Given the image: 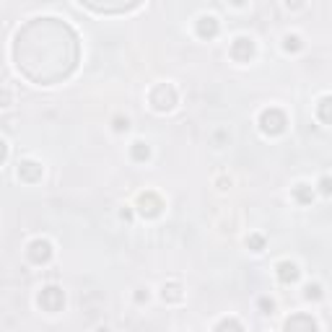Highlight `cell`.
I'll return each mask as SVG.
<instances>
[{
    "label": "cell",
    "instance_id": "cell-13",
    "mask_svg": "<svg viewBox=\"0 0 332 332\" xmlns=\"http://www.w3.org/2000/svg\"><path fill=\"white\" fill-rule=\"evenodd\" d=\"M306 291H309V293H306V296H309V299H312V296H314V299H319V285H314V288H312V285H309V288H306Z\"/></svg>",
    "mask_w": 332,
    "mask_h": 332
},
{
    "label": "cell",
    "instance_id": "cell-8",
    "mask_svg": "<svg viewBox=\"0 0 332 332\" xmlns=\"http://www.w3.org/2000/svg\"><path fill=\"white\" fill-rule=\"evenodd\" d=\"M293 192H296V198H299L301 202H309V200H312V195H314L309 185H296V190H293Z\"/></svg>",
    "mask_w": 332,
    "mask_h": 332
},
{
    "label": "cell",
    "instance_id": "cell-11",
    "mask_svg": "<svg viewBox=\"0 0 332 332\" xmlns=\"http://www.w3.org/2000/svg\"><path fill=\"white\" fill-rule=\"evenodd\" d=\"M260 306L265 309V314H270L272 309H275V304H272V301H267V299H262V301H260Z\"/></svg>",
    "mask_w": 332,
    "mask_h": 332
},
{
    "label": "cell",
    "instance_id": "cell-4",
    "mask_svg": "<svg viewBox=\"0 0 332 332\" xmlns=\"http://www.w3.org/2000/svg\"><path fill=\"white\" fill-rule=\"evenodd\" d=\"M278 278L283 283H293L296 278H299V267H296L293 262H280L278 265Z\"/></svg>",
    "mask_w": 332,
    "mask_h": 332
},
{
    "label": "cell",
    "instance_id": "cell-3",
    "mask_svg": "<svg viewBox=\"0 0 332 332\" xmlns=\"http://www.w3.org/2000/svg\"><path fill=\"white\" fill-rule=\"evenodd\" d=\"M29 257L34 262H47L52 257V247L50 242H44V239H37V242H31L29 244Z\"/></svg>",
    "mask_w": 332,
    "mask_h": 332
},
{
    "label": "cell",
    "instance_id": "cell-5",
    "mask_svg": "<svg viewBox=\"0 0 332 332\" xmlns=\"http://www.w3.org/2000/svg\"><path fill=\"white\" fill-rule=\"evenodd\" d=\"M200 21H202V24H200V34H202V37H205V34H208V37H213V34L218 31V24H215L213 16H202Z\"/></svg>",
    "mask_w": 332,
    "mask_h": 332
},
{
    "label": "cell",
    "instance_id": "cell-9",
    "mask_svg": "<svg viewBox=\"0 0 332 332\" xmlns=\"http://www.w3.org/2000/svg\"><path fill=\"white\" fill-rule=\"evenodd\" d=\"M133 153H135V158H138V161H143V158H148V145L145 143H133Z\"/></svg>",
    "mask_w": 332,
    "mask_h": 332
},
{
    "label": "cell",
    "instance_id": "cell-12",
    "mask_svg": "<svg viewBox=\"0 0 332 332\" xmlns=\"http://www.w3.org/2000/svg\"><path fill=\"white\" fill-rule=\"evenodd\" d=\"M247 244L257 247V252H260V247H262V239H260V236H252V239H247Z\"/></svg>",
    "mask_w": 332,
    "mask_h": 332
},
{
    "label": "cell",
    "instance_id": "cell-10",
    "mask_svg": "<svg viewBox=\"0 0 332 332\" xmlns=\"http://www.w3.org/2000/svg\"><path fill=\"white\" fill-rule=\"evenodd\" d=\"M319 185H322V192H325V195L332 192V179H330V177H325L322 182H319Z\"/></svg>",
    "mask_w": 332,
    "mask_h": 332
},
{
    "label": "cell",
    "instance_id": "cell-6",
    "mask_svg": "<svg viewBox=\"0 0 332 332\" xmlns=\"http://www.w3.org/2000/svg\"><path fill=\"white\" fill-rule=\"evenodd\" d=\"M242 50H247V52L252 55V39H247V37H239V39L234 42V50H231V55L242 60Z\"/></svg>",
    "mask_w": 332,
    "mask_h": 332
},
{
    "label": "cell",
    "instance_id": "cell-14",
    "mask_svg": "<svg viewBox=\"0 0 332 332\" xmlns=\"http://www.w3.org/2000/svg\"><path fill=\"white\" fill-rule=\"evenodd\" d=\"M114 128H117V130H128V117H125V120H117V125H114Z\"/></svg>",
    "mask_w": 332,
    "mask_h": 332
},
{
    "label": "cell",
    "instance_id": "cell-7",
    "mask_svg": "<svg viewBox=\"0 0 332 332\" xmlns=\"http://www.w3.org/2000/svg\"><path fill=\"white\" fill-rule=\"evenodd\" d=\"M215 332H244V330H242V325H239L236 319L228 317V319H223V322L215 327Z\"/></svg>",
    "mask_w": 332,
    "mask_h": 332
},
{
    "label": "cell",
    "instance_id": "cell-2",
    "mask_svg": "<svg viewBox=\"0 0 332 332\" xmlns=\"http://www.w3.org/2000/svg\"><path fill=\"white\" fill-rule=\"evenodd\" d=\"M285 332H317V325L309 314H293L285 319Z\"/></svg>",
    "mask_w": 332,
    "mask_h": 332
},
{
    "label": "cell",
    "instance_id": "cell-1",
    "mask_svg": "<svg viewBox=\"0 0 332 332\" xmlns=\"http://www.w3.org/2000/svg\"><path fill=\"white\" fill-rule=\"evenodd\" d=\"M65 304V296L60 288H55V285H47L42 293H39V306H44L47 312H57Z\"/></svg>",
    "mask_w": 332,
    "mask_h": 332
}]
</instances>
